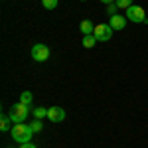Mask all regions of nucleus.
<instances>
[{
  "label": "nucleus",
  "mask_w": 148,
  "mask_h": 148,
  "mask_svg": "<svg viewBox=\"0 0 148 148\" xmlns=\"http://www.w3.org/2000/svg\"><path fill=\"white\" fill-rule=\"evenodd\" d=\"M10 132H12V138H14L18 144H26V142H30V138H32V134H34L32 126H30V125H24V123L14 125Z\"/></svg>",
  "instance_id": "1"
},
{
  "label": "nucleus",
  "mask_w": 148,
  "mask_h": 148,
  "mask_svg": "<svg viewBox=\"0 0 148 148\" xmlns=\"http://www.w3.org/2000/svg\"><path fill=\"white\" fill-rule=\"evenodd\" d=\"M28 113H30V107L28 105H24V103H16V105H12L10 107V116L12 123H26V119H28Z\"/></svg>",
  "instance_id": "2"
},
{
  "label": "nucleus",
  "mask_w": 148,
  "mask_h": 148,
  "mask_svg": "<svg viewBox=\"0 0 148 148\" xmlns=\"http://www.w3.org/2000/svg\"><path fill=\"white\" fill-rule=\"evenodd\" d=\"M126 20H130V22H134V24H148V18H146L144 8L134 6V4L126 10Z\"/></svg>",
  "instance_id": "3"
},
{
  "label": "nucleus",
  "mask_w": 148,
  "mask_h": 148,
  "mask_svg": "<svg viewBox=\"0 0 148 148\" xmlns=\"http://www.w3.org/2000/svg\"><path fill=\"white\" fill-rule=\"evenodd\" d=\"M113 32H114V30L109 26V24H97L93 36L97 38V42H109V40L113 38Z\"/></svg>",
  "instance_id": "4"
},
{
  "label": "nucleus",
  "mask_w": 148,
  "mask_h": 148,
  "mask_svg": "<svg viewBox=\"0 0 148 148\" xmlns=\"http://www.w3.org/2000/svg\"><path fill=\"white\" fill-rule=\"evenodd\" d=\"M30 56L34 61H47L49 59V47L44 46V44H36L30 51Z\"/></svg>",
  "instance_id": "5"
},
{
  "label": "nucleus",
  "mask_w": 148,
  "mask_h": 148,
  "mask_svg": "<svg viewBox=\"0 0 148 148\" xmlns=\"http://www.w3.org/2000/svg\"><path fill=\"white\" fill-rule=\"evenodd\" d=\"M47 119L51 123H63L65 121V111L61 107H49L47 109Z\"/></svg>",
  "instance_id": "6"
},
{
  "label": "nucleus",
  "mask_w": 148,
  "mask_h": 148,
  "mask_svg": "<svg viewBox=\"0 0 148 148\" xmlns=\"http://www.w3.org/2000/svg\"><path fill=\"white\" fill-rule=\"evenodd\" d=\"M126 16H121V14H114L111 16V20H109V26L113 28V30H125L126 28Z\"/></svg>",
  "instance_id": "7"
},
{
  "label": "nucleus",
  "mask_w": 148,
  "mask_h": 148,
  "mask_svg": "<svg viewBox=\"0 0 148 148\" xmlns=\"http://www.w3.org/2000/svg\"><path fill=\"white\" fill-rule=\"evenodd\" d=\"M79 30L83 32V36H91L93 32H95V24H93L91 20H83V22L79 24Z\"/></svg>",
  "instance_id": "8"
},
{
  "label": "nucleus",
  "mask_w": 148,
  "mask_h": 148,
  "mask_svg": "<svg viewBox=\"0 0 148 148\" xmlns=\"http://www.w3.org/2000/svg\"><path fill=\"white\" fill-rule=\"evenodd\" d=\"M10 123H12L10 116H8V114H2V116H0V130H2V132L12 130V128H10Z\"/></svg>",
  "instance_id": "9"
},
{
  "label": "nucleus",
  "mask_w": 148,
  "mask_h": 148,
  "mask_svg": "<svg viewBox=\"0 0 148 148\" xmlns=\"http://www.w3.org/2000/svg\"><path fill=\"white\" fill-rule=\"evenodd\" d=\"M95 44H97V38H95V36H85V38H83V47H87V49H91L93 46H95Z\"/></svg>",
  "instance_id": "10"
},
{
  "label": "nucleus",
  "mask_w": 148,
  "mask_h": 148,
  "mask_svg": "<svg viewBox=\"0 0 148 148\" xmlns=\"http://www.w3.org/2000/svg\"><path fill=\"white\" fill-rule=\"evenodd\" d=\"M32 101H34V95H32L30 91H24L22 95H20V103H24V105H28V107H30Z\"/></svg>",
  "instance_id": "11"
},
{
  "label": "nucleus",
  "mask_w": 148,
  "mask_h": 148,
  "mask_svg": "<svg viewBox=\"0 0 148 148\" xmlns=\"http://www.w3.org/2000/svg\"><path fill=\"white\" fill-rule=\"evenodd\" d=\"M47 116V109H44V107H38V109H34V119H46Z\"/></svg>",
  "instance_id": "12"
},
{
  "label": "nucleus",
  "mask_w": 148,
  "mask_h": 148,
  "mask_svg": "<svg viewBox=\"0 0 148 148\" xmlns=\"http://www.w3.org/2000/svg\"><path fill=\"white\" fill-rule=\"evenodd\" d=\"M114 4L119 6V10H128V8L132 6V0H116Z\"/></svg>",
  "instance_id": "13"
},
{
  "label": "nucleus",
  "mask_w": 148,
  "mask_h": 148,
  "mask_svg": "<svg viewBox=\"0 0 148 148\" xmlns=\"http://www.w3.org/2000/svg\"><path fill=\"white\" fill-rule=\"evenodd\" d=\"M42 6L46 10H56L57 8V0H42Z\"/></svg>",
  "instance_id": "14"
},
{
  "label": "nucleus",
  "mask_w": 148,
  "mask_h": 148,
  "mask_svg": "<svg viewBox=\"0 0 148 148\" xmlns=\"http://www.w3.org/2000/svg\"><path fill=\"white\" fill-rule=\"evenodd\" d=\"M30 126H32V130H34V132H40V130L44 128V125H42V121H40V119H34V123H30Z\"/></svg>",
  "instance_id": "15"
},
{
  "label": "nucleus",
  "mask_w": 148,
  "mask_h": 148,
  "mask_svg": "<svg viewBox=\"0 0 148 148\" xmlns=\"http://www.w3.org/2000/svg\"><path fill=\"white\" fill-rule=\"evenodd\" d=\"M116 10H119V6H116V4H107V14H109V16H114V14H116Z\"/></svg>",
  "instance_id": "16"
},
{
  "label": "nucleus",
  "mask_w": 148,
  "mask_h": 148,
  "mask_svg": "<svg viewBox=\"0 0 148 148\" xmlns=\"http://www.w3.org/2000/svg\"><path fill=\"white\" fill-rule=\"evenodd\" d=\"M20 148H38V146L32 144V142H26V144H20Z\"/></svg>",
  "instance_id": "17"
},
{
  "label": "nucleus",
  "mask_w": 148,
  "mask_h": 148,
  "mask_svg": "<svg viewBox=\"0 0 148 148\" xmlns=\"http://www.w3.org/2000/svg\"><path fill=\"white\" fill-rule=\"evenodd\" d=\"M103 4H113V2H116V0H101Z\"/></svg>",
  "instance_id": "18"
},
{
  "label": "nucleus",
  "mask_w": 148,
  "mask_h": 148,
  "mask_svg": "<svg viewBox=\"0 0 148 148\" xmlns=\"http://www.w3.org/2000/svg\"><path fill=\"white\" fill-rule=\"evenodd\" d=\"M81 2H85V0H81Z\"/></svg>",
  "instance_id": "19"
}]
</instances>
